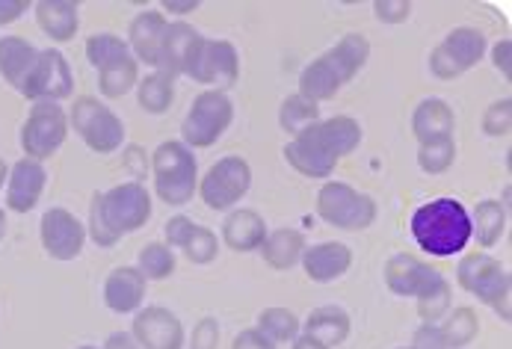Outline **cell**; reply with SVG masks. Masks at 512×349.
I'll list each match as a JSON object with an SVG mask.
<instances>
[{
    "instance_id": "6da1fadb",
    "label": "cell",
    "mask_w": 512,
    "mask_h": 349,
    "mask_svg": "<svg viewBox=\"0 0 512 349\" xmlns=\"http://www.w3.org/2000/svg\"><path fill=\"white\" fill-rule=\"evenodd\" d=\"M412 237L424 255L433 258H453L462 255L471 243V213L450 196H441L433 202H424L412 213Z\"/></svg>"
},
{
    "instance_id": "7a4b0ae2",
    "label": "cell",
    "mask_w": 512,
    "mask_h": 349,
    "mask_svg": "<svg viewBox=\"0 0 512 349\" xmlns=\"http://www.w3.org/2000/svg\"><path fill=\"white\" fill-rule=\"evenodd\" d=\"M151 175H154V193L169 208H184L199 193V163L196 151L187 148L181 140L160 142L154 148Z\"/></svg>"
},
{
    "instance_id": "3957f363",
    "label": "cell",
    "mask_w": 512,
    "mask_h": 349,
    "mask_svg": "<svg viewBox=\"0 0 512 349\" xmlns=\"http://www.w3.org/2000/svg\"><path fill=\"white\" fill-rule=\"evenodd\" d=\"M456 284L477 296V302L489 305L504 323L512 320V281L507 267H501V261H495L492 255H462L456 264Z\"/></svg>"
},
{
    "instance_id": "277c9868",
    "label": "cell",
    "mask_w": 512,
    "mask_h": 349,
    "mask_svg": "<svg viewBox=\"0 0 512 349\" xmlns=\"http://www.w3.org/2000/svg\"><path fill=\"white\" fill-rule=\"evenodd\" d=\"M231 122H234V101L225 92L205 89L193 98V104L181 122V142L193 151L211 148L231 128Z\"/></svg>"
},
{
    "instance_id": "5b68a950",
    "label": "cell",
    "mask_w": 512,
    "mask_h": 349,
    "mask_svg": "<svg viewBox=\"0 0 512 349\" xmlns=\"http://www.w3.org/2000/svg\"><path fill=\"white\" fill-rule=\"evenodd\" d=\"M69 128L95 154H113L125 142V122L98 98L80 95L69 110Z\"/></svg>"
},
{
    "instance_id": "8992f818",
    "label": "cell",
    "mask_w": 512,
    "mask_h": 349,
    "mask_svg": "<svg viewBox=\"0 0 512 349\" xmlns=\"http://www.w3.org/2000/svg\"><path fill=\"white\" fill-rule=\"evenodd\" d=\"M376 199L344 181H329L317 193V216L341 231H367L376 222Z\"/></svg>"
},
{
    "instance_id": "52a82bcc",
    "label": "cell",
    "mask_w": 512,
    "mask_h": 349,
    "mask_svg": "<svg viewBox=\"0 0 512 349\" xmlns=\"http://www.w3.org/2000/svg\"><path fill=\"white\" fill-rule=\"evenodd\" d=\"M18 137L24 157L42 163L57 154L69 137V113L57 101H33V110L27 113Z\"/></svg>"
},
{
    "instance_id": "ba28073f",
    "label": "cell",
    "mask_w": 512,
    "mask_h": 349,
    "mask_svg": "<svg viewBox=\"0 0 512 349\" xmlns=\"http://www.w3.org/2000/svg\"><path fill=\"white\" fill-rule=\"evenodd\" d=\"M252 187V166L240 154L217 160L199 181V199L211 210H231Z\"/></svg>"
},
{
    "instance_id": "9c48e42d",
    "label": "cell",
    "mask_w": 512,
    "mask_h": 349,
    "mask_svg": "<svg viewBox=\"0 0 512 349\" xmlns=\"http://www.w3.org/2000/svg\"><path fill=\"white\" fill-rule=\"evenodd\" d=\"M184 77L228 95L240 80V54L228 39H202Z\"/></svg>"
},
{
    "instance_id": "30bf717a",
    "label": "cell",
    "mask_w": 512,
    "mask_h": 349,
    "mask_svg": "<svg viewBox=\"0 0 512 349\" xmlns=\"http://www.w3.org/2000/svg\"><path fill=\"white\" fill-rule=\"evenodd\" d=\"M18 92L30 101H57L60 104L63 98H69L74 92V74L66 54L57 48L39 51L33 69L24 77Z\"/></svg>"
},
{
    "instance_id": "8fae6325",
    "label": "cell",
    "mask_w": 512,
    "mask_h": 349,
    "mask_svg": "<svg viewBox=\"0 0 512 349\" xmlns=\"http://www.w3.org/2000/svg\"><path fill=\"white\" fill-rule=\"evenodd\" d=\"M101 210H104V222L110 225V231L125 237L131 231H140L151 219L154 208H151V193L146 190V184L128 181L101 193Z\"/></svg>"
},
{
    "instance_id": "7c38bea8",
    "label": "cell",
    "mask_w": 512,
    "mask_h": 349,
    "mask_svg": "<svg viewBox=\"0 0 512 349\" xmlns=\"http://www.w3.org/2000/svg\"><path fill=\"white\" fill-rule=\"evenodd\" d=\"M362 125L353 116H332L314 122L308 131H302L296 140H302L314 154H320L329 163H341L362 145Z\"/></svg>"
},
{
    "instance_id": "4fadbf2b",
    "label": "cell",
    "mask_w": 512,
    "mask_h": 349,
    "mask_svg": "<svg viewBox=\"0 0 512 349\" xmlns=\"http://www.w3.org/2000/svg\"><path fill=\"white\" fill-rule=\"evenodd\" d=\"M39 237H42V249H45L54 261H74V258L83 252L86 225L74 216L72 210L51 208L42 213Z\"/></svg>"
},
{
    "instance_id": "5bb4252c",
    "label": "cell",
    "mask_w": 512,
    "mask_h": 349,
    "mask_svg": "<svg viewBox=\"0 0 512 349\" xmlns=\"http://www.w3.org/2000/svg\"><path fill=\"white\" fill-rule=\"evenodd\" d=\"M131 335L140 349H184L187 344L184 323L178 320V314L160 305H146L137 311Z\"/></svg>"
},
{
    "instance_id": "9a60e30c",
    "label": "cell",
    "mask_w": 512,
    "mask_h": 349,
    "mask_svg": "<svg viewBox=\"0 0 512 349\" xmlns=\"http://www.w3.org/2000/svg\"><path fill=\"white\" fill-rule=\"evenodd\" d=\"M385 287L394 296H409L418 299L421 293H427L436 281L441 279V273L436 267H430V261H421L418 255L409 252H397L385 261Z\"/></svg>"
},
{
    "instance_id": "2e32d148",
    "label": "cell",
    "mask_w": 512,
    "mask_h": 349,
    "mask_svg": "<svg viewBox=\"0 0 512 349\" xmlns=\"http://www.w3.org/2000/svg\"><path fill=\"white\" fill-rule=\"evenodd\" d=\"M45 184H48V169L39 160L30 157L18 160L6 178V208L15 213H30L39 205Z\"/></svg>"
},
{
    "instance_id": "e0dca14e",
    "label": "cell",
    "mask_w": 512,
    "mask_h": 349,
    "mask_svg": "<svg viewBox=\"0 0 512 349\" xmlns=\"http://www.w3.org/2000/svg\"><path fill=\"white\" fill-rule=\"evenodd\" d=\"M166 15L160 9H146L140 15H134L131 27H128V48H131V57L140 63V66H151L157 71L160 63V48H163V36H166Z\"/></svg>"
},
{
    "instance_id": "ac0fdd59",
    "label": "cell",
    "mask_w": 512,
    "mask_h": 349,
    "mask_svg": "<svg viewBox=\"0 0 512 349\" xmlns=\"http://www.w3.org/2000/svg\"><path fill=\"white\" fill-rule=\"evenodd\" d=\"M302 270L305 276L317 284H329V281L341 279L350 273L353 267V249L347 243H338V240H329V243H314V246H305L302 252Z\"/></svg>"
},
{
    "instance_id": "d6986e66",
    "label": "cell",
    "mask_w": 512,
    "mask_h": 349,
    "mask_svg": "<svg viewBox=\"0 0 512 349\" xmlns=\"http://www.w3.org/2000/svg\"><path fill=\"white\" fill-rule=\"evenodd\" d=\"M202 39L205 36L193 24H187V21H169L166 24V36H163V48H160L157 71H166L169 77L184 74Z\"/></svg>"
},
{
    "instance_id": "ffe728a7",
    "label": "cell",
    "mask_w": 512,
    "mask_h": 349,
    "mask_svg": "<svg viewBox=\"0 0 512 349\" xmlns=\"http://www.w3.org/2000/svg\"><path fill=\"white\" fill-rule=\"evenodd\" d=\"M148 281L137 267H116L104 281V305L113 314H137L146 305Z\"/></svg>"
},
{
    "instance_id": "44dd1931",
    "label": "cell",
    "mask_w": 512,
    "mask_h": 349,
    "mask_svg": "<svg viewBox=\"0 0 512 349\" xmlns=\"http://www.w3.org/2000/svg\"><path fill=\"white\" fill-rule=\"evenodd\" d=\"M222 243L231 252H258L261 243L267 240L270 228L267 219L252 208H237L231 210L222 222Z\"/></svg>"
},
{
    "instance_id": "7402d4cb",
    "label": "cell",
    "mask_w": 512,
    "mask_h": 349,
    "mask_svg": "<svg viewBox=\"0 0 512 349\" xmlns=\"http://www.w3.org/2000/svg\"><path fill=\"white\" fill-rule=\"evenodd\" d=\"M456 131V116H453V107L441 98H424L415 113H412V134L418 145L424 142H439L450 140Z\"/></svg>"
},
{
    "instance_id": "603a6c76",
    "label": "cell",
    "mask_w": 512,
    "mask_h": 349,
    "mask_svg": "<svg viewBox=\"0 0 512 349\" xmlns=\"http://www.w3.org/2000/svg\"><path fill=\"white\" fill-rule=\"evenodd\" d=\"M350 329H353V320L344 308L338 305H323V308H314L305 323H302V335L320 341L323 347L335 349L341 347L347 338H350Z\"/></svg>"
},
{
    "instance_id": "cb8c5ba5",
    "label": "cell",
    "mask_w": 512,
    "mask_h": 349,
    "mask_svg": "<svg viewBox=\"0 0 512 349\" xmlns=\"http://www.w3.org/2000/svg\"><path fill=\"white\" fill-rule=\"evenodd\" d=\"M323 60L338 74L341 86H347L367 66V60H370V42H367V36H362V33H347L329 51H323Z\"/></svg>"
},
{
    "instance_id": "d4e9b609",
    "label": "cell",
    "mask_w": 512,
    "mask_h": 349,
    "mask_svg": "<svg viewBox=\"0 0 512 349\" xmlns=\"http://www.w3.org/2000/svg\"><path fill=\"white\" fill-rule=\"evenodd\" d=\"M42 33L51 42H72L80 30V6L69 0H42L33 6Z\"/></svg>"
},
{
    "instance_id": "484cf974",
    "label": "cell",
    "mask_w": 512,
    "mask_h": 349,
    "mask_svg": "<svg viewBox=\"0 0 512 349\" xmlns=\"http://www.w3.org/2000/svg\"><path fill=\"white\" fill-rule=\"evenodd\" d=\"M439 48L447 54V60L459 69V74H465L468 69H474L483 57H486V36L477 27H453L444 39L439 42Z\"/></svg>"
},
{
    "instance_id": "4316f807",
    "label": "cell",
    "mask_w": 512,
    "mask_h": 349,
    "mask_svg": "<svg viewBox=\"0 0 512 349\" xmlns=\"http://www.w3.org/2000/svg\"><path fill=\"white\" fill-rule=\"evenodd\" d=\"M305 246L308 243H305L302 231H296V228H276V231L267 234V240L261 243L258 252H261V258H264L267 267L285 273V270H293L302 261Z\"/></svg>"
},
{
    "instance_id": "83f0119b",
    "label": "cell",
    "mask_w": 512,
    "mask_h": 349,
    "mask_svg": "<svg viewBox=\"0 0 512 349\" xmlns=\"http://www.w3.org/2000/svg\"><path fill=\"white\" fill-rule=\"evenodd\" d=\"M468 213H471V240H477V246L492 249L504 240V234H507V205L504 202L483 199Z\"/></svg>"
},
{
    "instance_id": "f1b7e54d",
    "label": "cell",
    "mask_w": 512,
    "mask_h": 349,
    "mask_svg": "<svg viewBox=\"0 0 512 349\" xmlns=\"http://www.w3.org/2000/svg\"><path fill=\"white\" fill-rule=\"evenodd\" d=\"M36 57H39V48H33L27 39H21V36H3L0 39V77L9 86L21 89L24 77L30 74L33 63H36Z\"/></svg>"
},
{
    "instance_id": "f546056e",
    "label": "cell",
    "mask_w": 512,
    "mask_h": 349,
    "mask_svg": "<svg viewBox=\"0 0 512 349\" xmlns=\"http://www.w3.org/2000/svg\"><path fill=\"white\" fill-rule=\"evenodd\" d=\"M341 92V80L338 74L332 71V66L323 60V54L317 60H311L302 74H299V95L314 101V104H323V101H332L335 95Z\"/></svg>"
},
{
    "instance_id": "4dcf8cb0",
    "label": "cell",
    "mask_w": 512,
    "mask_h": 349,
    "mask_svg": "<svg viewBox=\"0 0 512 349\" xmlns=\"http://www.w3.org/2000/svg\"><path fill=\"white\" fill-rule=\"evenodd\" d=\"M175 101V77H169L166 71H151L146 77H140L137 83V104L151 113L160 116L172 107Z\"/></svg>"
},
{
    "instance_id": "1f68e13d",
    "label": "cell",
    "mask_w": 512,
    "mask_h": 349,
    "mask_svg": "<svg viewBox=\"0 0 512 349\" xmlns=\"http://www.w3.org/2000/svg\"><path fill=\"white\" fill-rule=\"evenodd\" d=\"M441 335H444V341H447L450 349H465L468 344H474L477 335H480V317H477V311L471 305L450 308L444 314Z\"/></svg>"
},
{
    "instance_id": "d6a6232c",
    "label": "cell",
    "mask_w": 512,
    "mask_h": 349,
    "mask_svg": "<svg viewBox=\"0 0 512 349\" xmlns=\"http://www.w3.org/2000/svg\"><path fill=\"white\" fill-rule=\"evenodd\" d=\"M140 83V63L128 54L119 63L98 71V89L104 98H125Z\"/></svg>"
},
{
    "instance_id": "836d02e7",
    "label": "cell",
    "mask_w": 512,
    "mask_h": 349,
    "mask_svg": "<svg viewBox=\"0 0 512 349\" xmlns=\"http://www.w3.org/2000/svg\"><path fill=\"white\" fill-rule=\"evenodd\" d=\"M314 122H320V104L302 98L299 92L288 95L279 107V128L288 137H299L302 131H308Z\"/></svg>"
},
{
    "instance_id": "e575fe53",
    "label": "cell",
    "mask_w": 512,
    "mask_h": 349,
    "mask_svg": "<svg viewBox=\"0 0 512 349\" xmlns=\"http://www.w3.org/2000/svg\"><path fill=\"white\" fill-rule=\"evenodd\" d=\"M267 341H273L276 347L279 344H288V341H296L302 335V323L299 317L288 311V308H264L258 314V326H255Z\"/></svg>"
},
{
    "instance_id": "d590c367",
    "label": "cell",
    "mask_w": 512,
    "mask_h": 349,
    "mask_svg": "<svg viewBox=\"0 0 512 349\" xmlns=\"http://www.w3.org/2000/svg\"><path fill=\"white\" fill-rule=\"evenodd\" d=\"M282 157L288 160V166L296 169L299 175H305V178H320V181H326V178L335 172V166H338V163H329V160H323L320 154H314L305 142L296 140V137L285 142Z\"/></svg>"
},
{
    "instance_id": "8d00e7d4",
    "label": "cell",
    "mask_w": 512,
    "mask_h": 349,
    "mask_svg": "<svg viewBox=\"0 0 512 349\" xmlns=\"http://www.w3.org/2000/svg\"><path fill=\"white\" fill-rule=\"evenodd\" d=\"M128 54H131L128 42H125L122 36H116V33H92V36L86 39V60H89V66L95 71L119 63V60L128 57Z\"/></svg>"
},
{
    "instance_id": "74e56055",
    "label": "cell",
    "mask_w": 512,
    "mask_h": 349,
    "mask_svg": "<svg viewBox=\"0 0 512 349\" xmlns=\"http://www.w3.org/2000/svg\"><path fill=\"white\" fill-rule=\"evenodd\" d=\"M175 264H178V258L166 243H146L137 255V270L143 273L146 281L169 279L175 273Z\"/></svg>"
},
{
    "instance_id": "f35d334b",
    "label": "cell",
    "mask_w": 512,
    "mask_h": 349,
    "mask_svg": "<svg viewBox=\"0 0 512 349\" xmlns=\"http://www.w3.org/2000/svg\"><path fill=\"white\" fill-rule=\"evenodd\" d=\"M450 305H453V287H450V281L441 276L427 293L418 296V317L424 323H439V320H444V314L450 311Z\"/></svg>"
},
{
    "instance_id": "ab89813d",
    "label": "cell",
    "mask_w": 512,
    "mask_h": 349,
    "mask_svg": "<svg viewBox=\"0 0 512 349\" xmlns=\"http://www.w3.org/2000/svg\"><path fill=\"white\" fill-rule=\"evenodd\" d=\"M456 163V140H439L418 145V166L427 175H444Z\"/></svg>"
},
{
    "instance_id": "60d3db41",
    "label": "cell",
    "mask_w": 512,
    "mask_h": 349,
    "mask_svg": "<svg viewBox=\"0 0 512 349\" xmlns=\"http://www.w3.org/2000/svg\"><path fill=\"white\" fill-rule=\"evenodd\" d=\"M181 252L187 255V261H190V264H199V267L214 264V261H217V255H220V237H217V231H214V228H208V225H196L193 237L187 240V246H184Z\"/></svg>"
},
{
    "instance_id": "b9f144b4",
    "label": "cell",
    "mask_w": 512,
    "mask_h": 349,
    "mask_svg": "<svg viewBox=\"0 0 512 349\" xmlns=\"http://www.w3.org/2000/svg\"><path fill=\"white\" fill-rule=\"evenodd\" d=\"M510 131H512V98L510 95H504V98H498V101H492V104L486 107V113H483V134H486V137L501 140V137H510Z\"/></svg>"
},
{
    "instance_id": "7bdbcfd3",
    "label": "cell",
    "mask_w": 512,
    "mask_h": 349,
    "mask_svg": "<svg viewBox=\"0 0 512 349\" xmlns=\"http://www.w3.org/2000/svg\"><path fill=\"white\" fill-rule=\"evenodd\" d=\"M86 237H92V243L98 246V249H110V246H116L122 237L119 234H113L110 231V225L104 222V210H101V193H95L92 196V202H89V225H86Z\"/></svg>"
},
{
    "instance_id": "ee69618b",
    "label": "cell",
    "mask_w": 512,
    "mask_h": 349,
    "mask_svg": "<svg viewBox=\"0 0 512 349\" xmlns=\"http://www.w3.org/2000/svg\"><path fill=\"white\" fill-rule=\"evenodd\" d=\"M193 231H196V222H193L190 216H184V213H175V216H169L166 225H163V243H166L172 252H175V249H184L187 240L193 237Z\"/></svg>"
},
{
    "instance_id": "f6af8a7d",
    "label": "cell",
    "mask_w": 512,
    "mask_h": 349,
    "mask_svg": "<svg viewBox=\"0 0 512 349\" xmlns=\"http://www.w3.org/2000/svg\"><path fill=\"white\" fill-rule=\"evenodd\" d=\"M220 347V323L217 317H202L193 326V335L187 341V349H217Z\"/></svg>"
},
{
    "instance_id": "bcb514c9",
    "label": "cell",
    "mask_w": 512,
    "mask_h": 349,
    "mask_svg": "<svg viewBox=\"0 0 512 349\" xmlns=\"http://www.w3.org/2000/svg\"><path fill=\"white\" fill-rule=\"evenodd\" d=\"M373 15L382 24H406L409 15H412V3H406V0H376Z\"/></svg>"
},
{
    "instance_id": "7dc6e473",
    "label": "cell",
    "mask_w": 512,
    "mask_h": 349,
    "mask_svg": "<svg viewBox=\"0 0 512 349\" xmlns=\"http://www.w3.org/2000/svg\"><path fill=\"white\" fill-rule=\"evenodd\" d=\"M409 349H450V347H447V341H444V335H441L439 323H424L421 329H415Z\"/></svg>"
},
{
    "instance_id": "c3c4849f",
    "label": "cell",
    "mask_w": 512,
    "mask_h": 349,
    "mask_svg": "<svg viewBox=\"0 0 512 349\" xmlns=\"http://www.w3.org/2000/svg\"><path fill=\"white\" fill-rule=\"evenodd\" d=\"M231 349H276V344L267 341V338L252 326V329H243V332L231 341Z\"/></svg>"
},
{
    "instance_id": "681fc988",
    "label": "cell",
    "mask_w": 512,
    "mask_h": 349,
    "mask_svg": "<svg viewBox=\"0 0 512 349\" xmlns=\"http://www.w3.org/2000/svg\"><path fill=\"white\" fill-rule=\"evenodd\" d=\"M492 63H495V69L504 74V80H510L512 77V39H501V42H495V48H492Z\"/></svg>"
},
{
    "instance_id": "f907efd6",
    "label": "cell",
    "mask_w": 512,
    "mask_h": 349,
    "mask_svg": "<svg viewBox=\"0 0 512 349\" xmlns=\"http://www.w3.org/2000/svg\"><path fill=\"white\" fill-rule=\"evenodd\" d=\"M27 9H30V6H27L24 0H0V27L15 24Z\"/></svg>"
},
{
    "instance_id": "816d5d0a",
    "label": "cell",
    "mask_w": 512,
    "mask_h": 349,
    "mask_svg": "<svg viewBox=\"0 0 512 349\" xmlns=\"http://www.w3.org/2000/svg\"><path fill=\"white\" fill-rule=\"evenodd\" d=\"M101 349H140V344L134 341L131 332H113V335L104 341V347Z\"/></svg>"
},
{
    "instance_id": "f5cc1de1",
    "label": "cell",
    "mask_w": 512,
    "mask_h": 349,
    "mask_svg": "<svg viewBox=\"0 0 512 349\" xmlns=\"http://www.w3.org/2000/svg\"><path fill=\"white\" fill-rule=\"evenodd\" d=\"M199 9V3L196 0H190V3H175V0H169V3H163V9L160 12H169V15H175L178 21L184 18V15H193Z\"/></svg>"
},
{
    "instance_id": "db71d44e",
    "label": "cell",
    "mask_w": 512,
    "mask_h": 349,
    "mask_svg": "<svg viewBox=\"0 0 512 349\" xmlns=\"http://www.w3.org/2000/svg\"><path fill=\"white\" fill-rule=\"evenodd\" d=\"M293 349H329V347H323L320 341H314V338H308V335H299V338L293 341Z\"/></svg>"
},
{
    "instance_id": "11a10c76",
    "label": "cell",
    "mask_w": 512,
    "mask_h": 349,
    "mask_svg": "<svg viewBox=\"0 0 512 349\" xmlns=\"http://www.w3.org/2000/svg\"><path fill=\"white\" fill-rule=\"evenodd\" d=\"M6 178H9V166H6V160L0 157V190H3V184H6Z\"/></svg>"
},
{
    "instance_id": "9f6ffc18",
    "label": "cell",
    "mask_w": 512,
    "mask_h": 349,
    "mask_svg": "<svg viewBox=\"0 0 512 349\" xmlns=\"http://www.w3.org/2000/svg\"><path fill=\"white\" fill-rule=\"evenodd\" d=\"M6 237V213H3V208H0V240Z\"/></svg>"
},
{
    "instance_id": "6f0895ef",
    "label": "cell",
    "mask_w": 512,
    "mask_h": 349,
    "mask_svg": "<svg viewBox=\"0 0 512 349\" xmlns=\"http://www.w3.org/2000/svg\"><path fill=\"white\" fill-rule=\"evenodd\" d=\"M77 349H98V347H89V344H83V347H77Z\"/></svg>"
},
{
    "instance_id": "680465c9",
    "label": "cell",
    "mask_w": 512,
    "mask_h": 349,
    "mask_svg": "<svg viewBox=\"0 0 512 349\" xmlns=\"http://www.w3.org/2000/svg\"><path fill=\"white\" fill-rule=\"evenodd\" d=\"M397 349H409V347H397Z\"/></svg>"
}]
</instances>
